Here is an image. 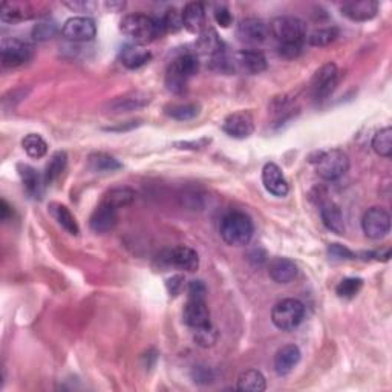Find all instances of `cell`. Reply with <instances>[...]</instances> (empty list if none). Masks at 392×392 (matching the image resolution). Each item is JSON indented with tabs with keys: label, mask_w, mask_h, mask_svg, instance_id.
Returning a JSON list of instances; mask_svg holds the SVG:
<instances>
[{
	"label": "cell",
	"mask_w": 392,
	"mask_h": 392,
	"mask_svg": "<svg viewBox=\"0 0 392 392\" xmlns=\"http://www.w3.org/2000/svg\"><path fill=\"white\" fill-rule=\"evenodd\" d=\"M120 31L129 37L135 44H141V47L160 39L165 33L161 19H155L142 13L124 16L120 22Z\"/></svg>",
	"instance_id": "6da1fadb"
},
{
	"label": "cell",
	"mask_w": 392,
	"mask_h": 392,
	"mask_svg": "<svg viewBox=\"0 0 392 392\" xmlns=\"http://www.w3.org/2000/svg\"><path fill=\"white\" fill-rule=\"evenodd\" d=\"M206 285L201 281H192L187 288V302L183 310V320L187 327L198 329L212 325L210 311L206 302Z\"/></svg>",
	"instance_id": "7a4b0ae2"
},
{
	"label": "cell",
	"mask_w": 392,
	"mask_h": 392,
	"mask_svg": "<svg viewBox=\"0 0 392 392\" xmlns=\"http://www.w3.org/2000/svg\"><path fill=\"white\" fill-rule=\"evenodd\" d=\"M198 57L193 52H184V54H181L173 60L169 65L168 71H165V88L173 94H183L187 88L188 80L198 74Z\"/></svg>",
	"instance_id": "3957f363"
},
{
	"label": "cell",
	"mask_w": 392,
	"mask_h": 392,
	"mask_svg": "<svg viewBox=\"0 0 392 392\" xmlns=\"http://www.w3.org/2000/svg\"><path fill=\"white\" fill-rule=\"evenodd\" d=\"M253 231V221L243 212H230L221 221V238L231 247H245L252 240Z\"/></svg>",
	"instance_id": "277c9868"
},
{
	"label": "cell",
	"mask_w": 392,
	"mask_h": 392,
	"mask_svg": "<svg viewBox=\"0 0 392 392\" xmlns=\"http://www.w3.org/2000/svg\"><path fill=\"white\" fill-rule=\"evenodd\" d=\"M270 33L279 44H304V42L307 40L305 22L294 16H281L271 20Z\"/></svg>",
	"instance_id": "5b68a950"
},
{
	"label": "cell",
	"mask_w": 392,
	"mask_h": 392,
	"mask_svg": "<svg viewBox=\"0 0 392 392\" xmlns=\"http://www.w3.org/2000/svg\"><path fill=\"white\" fill-rule=\"evenodd\" d=\"M305 319V305L297 299H284L271 311V320L282 331L296 329Z\"/></svg>",
	"instance_id": "8992f818"
},
{
	"label": "cell",
	"mask_w": 392,
	"mask_h": 392,
	"mask_svg": "<svg viewBox=\"0 0 392 392\" xmlns=\"http://www.w3.org/2000/svg\"><path fill=\"white\" fill-rule=\"evenodd\" d=\"M316 164L318 175L327 181H336L342 178L350 169V156L342 149H331L327 152H320Z\"/></svg>",
	"instance_id": "52a82bcc"
},
{
	"label": "cell",
	"mask_w": 392,
	"mask_h": 392,
	"mask_svg": "<svg viewBox=\"0 0 392 392\" xmlns=\"http://www.w3.org/2000/svg\"><path fill=\"white\" fill-rule=\"evenodd\" d=\"M34 51L28 43L19 39H3L0 44V60L5 67H17L33 58Z\"/></svg>",
	"instance_id": "ba28073f"
},
{
	"label": "cell",
	"mask_w": 392,
	"mask_h": 392,
	"mask_svg": "<svg viewBox=\"0 0 392 392\" xmlns=\"http://www.w3.org/2000/svg\"><path fill=\"white\" fill-rule=\"evenodd\" d=\"M361 229L371 239H382L391 231V216L382 207H371L361 218Z\"/></svg>",
	"instance_id": "9c48e42d"
},
{
	"label": "cell",
	"mask_w": 392,
	"mask_h": 392,
	"mask_svg": "<svg viewBox=\"0 0 392 392\" xmlns=\"http://www.w3.org/2000/svg\"><path fill=\"white\" fill-rule=\"evenodd\" d=\"M338 70L334 63L323 65L320 70L314 74L311 80V94L316 101H322L328 98L337 86Z\"/></svg>",
	"instance_id": "30bf717a"
},
{
	"label": "cell",
	"mask_w": 392,
	"mask_h": 392,
	"mask_svg": "<svg viewBox=\"0 0 392 392\" xmlns=\"http://www.w3.org/2000/svg\"><path fill=\"white\" fill-rule=\"evenodd\" d=\"M62 34L72 42H90L97 34L95 22L86 16L72 17L65 22Z\"/></svg>",
	"instance_id": "8fae6325"
},
{
	"label": "cell",
	"mask_w": 392,
	"mask_h": 392,
	"mask_svg": "<svg viewBox=\"0 0 392 392\" xmlns=\"http://www.w3.org/2000/svg\"><path fill=\"white\" fill-rule=\"evenodd\" d=\"M161 259L168 263V266L188 271V273H193V271H196L199 267L198 253H196L193 248L186 245H178L172 248V250H168Z\"/></svg>",
	"instance_id": "7c38bea8"
},
{
	"label": "cell",
	"mask_w": 392,
	"mask_h": 392,
	"mask_svg": "<svg viewBox=\"0 0 392 392\" xmlns=\"http://www.w3.org/2000/svg\"><path fill=\"white\" fill-rule=\"evenodd\" d=\"M222 131L231 138L244 140L254 132V123L252 115L245 111L233 112L222 123Z\"/></svg>",
	"instance_id": "4fadbf2b"
},
{
	"label": "cell",
	"mask_w": 392,
	"mask_h": 392,
	"mask_svg": "<svg viewBox=\"0 0 392 392\" xmlns=\"http://www.w3.org/2000/svg\"><path fill=\"white\" fill-rule=\"evenodd\" d=\"M262 184L267 188V192L277 196V198H284L290 190L288 183H286V179L282 173V169L275 163H267L263 165Z\"/></svg>",
	"instance_id": "5bb4252c"
},
{
	"label": "cell",
	"mask_w": 392,
	"mask_h": 392,
	"mask_svg": "<svg viewBox=\"0 0 392 392\" xmlns=\"http://www.w3.org/2000/svg\"><path fill=\"white\" fill-rule=\"evenodd\" d=\"M341 11L345 17L352 22H368L377 16L379 13V3L374 0H352L345 2L341 6Z\"/></svg>",
	"instance_id": "9a60e30c"
},
{
	"label": "cell",
	"mask_w": 392,
	"mask_h": 392,
	"mask_svg": "<svg viewBox=\"0 0 392 392\" xmlns=\"http://www.w3.org/2000/svg\"><path fill=\"white\" fill-rule=\"evenodd\" d=\"M236 34L240 42L258 44L267 40L268 26L259 19H244L239 22Z\"/></svg>",
	"instance_id": "2e32d148"
},
{
	"label": "cell",
	"mask_w": 392,
	"mask_h": 392,
	"mask_svg": "<svg viewBox=\"0 0 392 392\" xmlns=\"http://www.w3.org/2000/svg\"><path fill=\"white\" fill-rule=\"evenodd\" d=\"M117 222H118L117 210L101 202V204L94 210V213L90 215L89 227L92 231L103 235V233H109L114 230Z\"/></svg>",
	"instance_id": "e0dca14e"
},
{
	"label": "cell",
	"mask_w": 392,
	"mask_h": 392,
	"mask_svg": "<svg viewBox=\"0 0 392 392\" xmlns=\"http://www.w3.org/2000/svg\"><path fill=\"white\" fill-rule=\"evenodd\" d=\"M235 65L243 72L256 75L267 70V58L258 49H243L236 54Z\"/></svg>",
	"instance_id": "ac0fdd59"
},
{
	"label": "cell",
	"mask_w": 392,
	"mask_h": 392,
	"mask_svg": "<svg viewBox=\"0 0 392 392\" xmlns=\"http://www.w3.org/2000/svg\"><path fill=\"white\" fill-rule=\"evenodd\" d=\"M268 276L276 284H290L297 276V266L291 259L273 258L268 262Z\"/></svg>",
	"instance_id": "d6986e66"
},
{
	"label": "cell",
	"mask_w": 392,
	"mask_h": 392,
	"mask_svg": "<svg viewBox=\"0 0 392 392\" xmlns=\"http://www.w3.org/2000/svg\"><path fill=\"white\" fill-rule=\"evenodd\" d=\"M183 22L188 33L201 34L206 29V10L199 2H190L184 6Z\"/></svg>",
	"instance_id": "ffe728a7"
},
{
	"label": "cell",
	"mask_w": 392,
	"mask_h": 392,
	"mask_svg": "<svg viewBox=\"0 0 392 392\" xmlns=\"http://www.w3.org/2000/svg\"><path fill=\"white\" fill-rule=\"evenodd\" d=\"M152 54L141 44H126V47L120 52V62H122L127 70H138V67L145 66L150 62Z\"/></svg>",
	"instance_id": "44dd1931"
},
{
	"label": "cell",
	"mask_w": 392,
	"mask_h": 392,
	"mask_svg": "<svg viewBox=\"0 0 392 392\" xmlns=\"http://www.w3.org/2000/svg\"><path fill=\"white\" fill-rule=\"evenodd\" d=\"M300 350L296 345H285L275 356V371L279 375L290 374L300 361Z\"/></svg>",
	"instance_id": "7402d4cb"
},
{
	"label": "cell",
	"mask_w": 392,
	"mask_h": 392,
	"mask_svg": "<svg viewBox=\"0 0 392 392\" xmlns=\"http://www.w3.org/2000/svg\"><path fill=\"white\" fill-rule=\"evenodd\" d=\"M320 218L323 225H325L329 231L336 233V235H343L345 221H343L342 210L337 204H334L333 201L323 202L320 207Z\"/></svg>",
	"instance_id": "603a6c76"
},
{
	"label": "cell",
	"mask_w": 392,
	"mask_h": 392,
	"mask_svg": "<svg viewBox=\"0 0 392 392\" xmlns=\"http://www.w3.org/2000/svg\"><path fill=\"white\" fill-rule=\"evenodd\" d=\"M34 16L33 8L24 2H3L0 6V19L5 24H19Z\"/></svg>",
	"instance_id": "cb8c5ba5"
},
{
	"label": "cell",
	"mask_w": 392,
	"mask_h": 392,
	"mask_svg": "<svg viewBox=\"0 0 392 392\" xmlns=\"http://www.w3.org/2000/svg\"><path fill=\"white\" fill-rule=\"evenodd\" d=\"M17 170H19L22 183H24V187L28 192V195L33 196V198L35 199L42 198L43 187L47 184H44V179L39 175V173H37V170L28 164H19Z\"/></svg>",
	"instance_id": "d4e9b609"
},
{
	"label": "cell",
	"mask_w": 392,
	"mask_h": 392,
	"mask_svg": "<svg viewBox=\"0 0 392 392\" xmlns=\"http://www.w3.org/2000/svg\"><path fill=\"white\" fill-rule=\"evenodd\" d=\"M150 103V97L145 92H129L123 97L115 98L109 103V109L112 112H131L147 106Z\"/></svg>",
	"instance_id": "484cf974"
},
{
	"label": "cell",
	"mask_w": 392,
	"mask_h": 392,
	"mask_svg": "<svg viewBox=\"0 0 392 392\" xmlns=\"http://www.w3.org/2000/svg\"><path fill=\"white\" fill-rule=\"evenodd\" d=\"M137 198V192L131 187H115L111 188L108 193H104L101 202L112 209H123L131 206L132 202Z\"/></svg>",
	"instance_id": "4316f807"
},
{
	"label": "cell",
	"mask_w": 392,
	"mask_h": 392,
	"mask_svg": "<svg viewBox=\"0 0 392 392\" xmlns=\"http://www.w3.org/2000/svg\"><path fill=\"white\" fill-rule=\"evenodd\" d=\"M196 47L202 52V54L210 56V57H216L220 56L224 52V43L220 39V35L215 31L213 28H207L204 31L199 34V39L198 43H196Z\"/></svg>",
	"instance_id": "83f0119b"
},
{
	"label": "cell",
	"mask_w": 392,
	"mask_h": 392,
	"mask_svg": "<svg viewBox=\"0 0 392 392\" xmlns=\"http://www.w3.org/2000/svg\"><path fill=\"white\" fill-rule=\"evenodd\" d=\"M49 213L67 233H70V235H74V236L79 235L80 233L79 224L77 221H75L74 215L70 212V209H67L66 206L60 204V202H51Z\"/></svg>",
	"instance_id": "f1b7e54d"
},
{
	"label": "cell",
	"mask_w": 392,
	"mask_h": 392,
	"mask_svg": "<svg viewBox=\"0 0 392 392\" xmlns=\"http://www.w3.org/2000/svg\"><path fill=\"white\" fill-rule=\"evenodd\" d=\"M238 391H245V392H262L267 388L266 377L262 375L261 371L256 369H248L239 375L238 379Z\"/></svg>",
	"instance_id": "f546056e"
},
{
	"label": "cell",
	"mask_w": 392,
	"mask_h": 392,
	"mask_svg": "<svg viewBox=\"0 0 392 392\" xmlns=\"http://www.w3.org/2000/svg\"><path fill=\"white\" fill-rule=\"evenodd\" d=\"M88 165L95 173H112L123 168V164L117 158L108 154H92L89 156Z\"/></svg>",
	"instance_id": "4dcf8cb0"
},
{
	"label": "cell",
	"mask_w": 392,
	"mask_h": 392,
	"mask_svg": "<svg viewBox=\"0 0 392 392\" xmlns=\"http://www.w3.org/2000/svg\"><path fill=\"white\" fill-rule=\"evenodd\" d=\"M201 106L198 103H184V104H172L165 108V114L178 122H188L199 115Z\"/></svg>",
	"instance_id": "1f68e13d"
},
{
	"label": "cell",
	"mask_w": 392,
	"mask_h": 392,
	"mask_svg": "<svg viewBox=\"0 0 392 392\" xmlns=\"http://www.w3.org/2000/svg\"><path fill=\"white\" fill-rule=\"evenodd\" d=\"M66 164H67V156L65 152H56L52 155L49 163L47 164V169H44V175H43L44 184L49 186L54 183V181L65 172Z\"/></svg>",
	"instance_id": "d6a6232c"
},
{
	"label": "cell",
	"mask_w": 392,
	"mask_h": 392,
	"mask_svg": "<svg viewBox=\"0 0 392 392\" xmlns=\"http://www.w3.org/2000/svg\"><path fill=\"white\" fill-rule=\"evenodd\" d=\"M338 34H341V31H338V28L336 26L319 28V29H316V31H313L310 35H307V40L311 44V47L322 48V47H328V44L336 42Z\"/></svg>",
	"instance_id": "836d02e7"
},
{
	"label": "cell",
	"mask_w": 392,
	"mask_h": 392,
	"mask_svg": "<svg viewBox=\"0 0 392 392\" xmlns=\"http://www.w3.org/2000/svg\"><path fill=\"white\" fill-rule=\"evenodd\" d=\"M22 147H24L28 156L31 158H42L48 154V142L37 133L26 135V137L22 140Z\"/></svg>",
	"instance_id": "e575fe53"
},
{
	"label": "cell",
	"mask_w": 392,
	"mask_h": 392,
	"mask_svg": "<svg viewBox=\"0 0 392 392\" xmlns=\"http://www.w3.org/2000/svg\"><path fill=\"white\" fill-rule=\"evenodd\" d=\"M373 149L377 155L389 158L392 155V129L383 127L374 135L373 138Z\"/></svg>",
	"instance_id": "d590c367"
},
{
	"label": "cell",
	"mask_w": 392,
	"mask_h": 392,
	"mask_svg": "<svg viewBox=\"0 0 392 392\" xmlns=\"http://www.w3.org/2000/svg\"><path fill=\"white\" fill-rule=\"evenodd\" d=\"M364 281L360 277H346L336 286V294L342 299H352L360 293Z\"/></svg>",
	"instance_id": "8d00e7d4"
},
{
	"label": "cell",
	"mask_w": 392,
	"mask_h": 392,
	"mask_svg": "<svg viewBox=\"0 0 392 392\" xmlns=\"http://www.w3.org/2000/svg\"><path fill=\"white\" fill-rule=\"evenodd\" d=\"M161 22H163L165 33H178L184 28L183 13L178 11L177 8H169L168 11H165Z\"/></svg>",
	"instance_id": "74e56055"
},
{
	"label": "cell",
	"mask_w": 392,
	"mask_h": 392,
	"mask_svg": "<svg viewBox=\"0 0 392 392\" xmlns=\"http://www.w3.org/2000/svg\"><path fill=\"white\" fill-rule=\"evenodd\" d=\"M195 342L201 348H209V346H213L218 341V333L213 325H207V327H202L195 329V334H193Z\"/></svg>",
	"instance_id": "f35d334b"
},
{
	"label": "cell",
	"mask_w": 392,
	"mask_h": 392,
	"mask_svg": "<svg viewBox=\"0 0 392 392\" xmlns=\"http://www.w3.org/2000/svg\"><path fill=\"white\" fill-rule=\"evenodd\" d=\"M56 31L57 28L52 22H40V24H37L33 28V37L37 42H43L51 39V37L56 34Z\"/></svg>",
	"instance_id": "ab89813d"
},
{
	"label": "cell",
	"mask_w": 392,
	"mask_h": 392,
	"mask_svg": "<svg viewBox=\"0 0 392 392\" xmlns=\"http://www.w3.org/2000/svg\"><path fill=\"white\" fill-rule=\"evenodd\" d=\"M328 254H329V258L334 259V261H352V259H356V254H354L350 250V248H346L341 244H329Z\"/></svg>",
	"instance_id": "60d3db41"
},
{
	"label": "cell",
	"mask_w": 392,
	"mask_h": 392,
	"mask_svg": "<svg viewBox=\"0 0 392 392\" xmlns=\"http://www.w3.org/2000/svg\"><path fill=\"white\" fill-rule=\"evenodd\" d=\"M193 379L196 383H201V384H207V383H212L215 380V375L213 371L210 369L209 366H195L193 368Z\"/></svg>",
	"instance_id": "b9f144b4"
},
{
	"label": "cell",
	"mask_w": 392,
	"mask_h": 392,
	"mask_svg": "<svg viewBox=\"0 0 392 392\" xmlns=\"http://www.w3.org/2000/svg\"><path fill=\"white\" fill-rule=\"evenodd\" d=\"M277 52H279V56L284 58H288V60L297 58L300 54H302V44H299V43L279 44Z\"/></svg>",
	"instance_id": "7bdbcfd3"
},
{
	"label": "cell",
	"mask_w": 392,
	"mask_h": 392,
	"mask_svg": "<svg viewBox=\"0 0 392 392\" xmlns=\"http://www.w3.org/2000/svg\"><path fill=\"white\" fill-rule=\"evenodd\" d=\"M65 5L77 13H94L98 6L97 2H90V0H75V2H65Z\"/></svg>",
	"instance_id": "ee69618b"
},
{
	"label": "cell",
	"mask_w": 392,
	"mask_h": 392,
	"mask_svg": "<svg viewBox=\"0 0 392 392\" xmlns=\"http://www.w3.org/2000/svg\"><path fill=\"white\" fill-rule=\"evenodd\" d=\"M215 20L220 26L229 28L231 25L233 17H231L229 8H225V6H218V8L215 10Z\"/></svg>",
	"instance_id": "f6af8a7d"
},
{
	"label": "cell",
	"mask_w": 392,
	"mask_h": 392,
	"mask_svg": "<svg viewBox=\"0 0 392 392\" xmlns=\"http://www.w3.org/2000/svg\"><path fill=\"white\" fill-rule=\"evenodd\" d=\"M165 286H168V291H169L170 296H178L181 290H183V286H184V277L183 276H172L170 279H168Z\"/></svg>",
	"instance_id": "bcb514c9"
},
{
	"label": "cell",
	"mask_w": 392,
	"mask_h": 392,
	"mask_svg": "<svg viewBox=\"0 0 392 392\" xmlns=\"http://www.w3.org/2000/svg\"><path fill=\"white\" fill-rule=\"evenodd\" d=\"M11 215H13V210L8 206V202L2 199V202H0V216H2V221H8V218Z\"/></svg>",
	"instance_id": "7dc6e473"
},
{
	"label": "cell",
	"mask_w": 392,
	"mask_h": 392,
	"mask_svg": "<svg viewBox=\"0 0 392 392\" xmlns=\"http://www.w3.org/2000/svg\"><path fill=\"white\" fill-rule=\"evenodd\" d=\"M106 6H108L111 11H118V10H123L124 8V2L123 3L122 2H108Z\"/></svg>",
	"instance_id": "c3c4849f"
}]
</instances>
